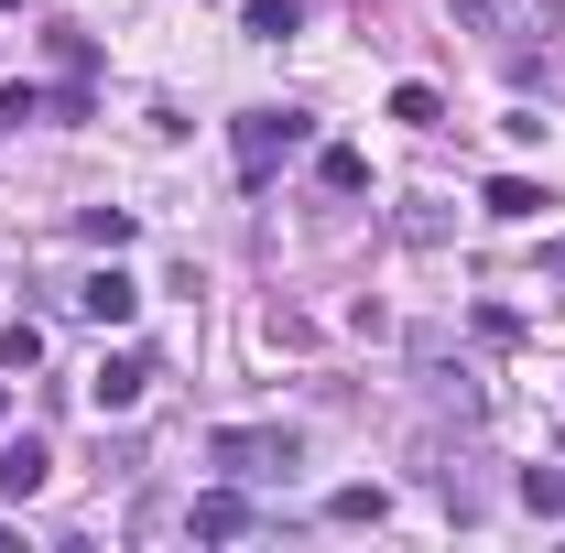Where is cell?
Instances as JSON below:
<instances>
[{
  "label": "cell",
  "mask_w": 565,
  "mask_h": 553,
  "mask_svg": "<svg viewBox=\"0 0 565 553\" xmlns=\"http://www.w3.org/2000/svg\"><path fill=\"white\" fill-rule=\"evenodd\" d=\"M544 272H565V239H544Z\"/></svg>",
  "instance_id": "18"
},
{
  "label": "cell",
  "mask_w": 565,
  "mask_h": 553,
  "mask_svg": "<svg viewBox=\"0 0 565 553\" xmlns=\"http://www.w3.org/2000/svg\"><path fill=\"white\" fill-rule=\"evenodd\" d=\"M392 120H403V131H446V98H435V87H392Z\"/></svg>",
  "instance_id": "12"
},
{
  "label": "cell",
  "mask_w": 565,
  "mask_h": 553,
  "mask_svg": "<svg viewBox=\"0 0 565 553\" xmlns=\"http://www.w3.org/2000/svg\"><path fill=\"white\" fill-rule=\"evenodd\" d=\"M327 521H349V532L370 521V532H381V521H392V488H370V478H359V488H338V499H327Z\"/></svg>",
  "instance_id": "9"
},
{
  "label": "cell",
  "mask_w": 565,
  "mask_h": 553,
  "mask_svg": "<svg viewBox=\"0 0 565 553\" xmlns=\"http://www.w3.org/2000/svg\"><path fill=\"white\" fill-rule=\"evenodd\" d=\"M44 358V326H0V369H33Z\"/></svg>",
  "instance_id": "15"
},
{
  "label": "cell",
  "mask_w": 565,
  "mask_h": 553,
  "mask_svg": "<svg viewBox=\"0 0 565 553\" xmlns=\"http://www.w3.org/2000/svg\"><path fill=\"white\" fill-rule=\"evenodd\" d=\"M479 207H490L500 228H522V217H544V185H533V174H490V196H479Z\"/></svg>",
  "instance_id": "8"
},
{
  "label": "cell",
  "mask_w": 565,
  "mask_h": 553,
  "mask_svg": "<svg viewBox=\"0 0 565 553\" xmlns=\"http://www.w3.org/2000/svg\"><path fill=\"white\" fill-rule=\"evenodd\" d=\"M522 499H533V510H565V478H555V467H533V478H522Z\"/></svg>",
  "instance_id": "17"
},
{
  "label": "cell",
  "mask_w": 565,
  "mask_h": 553,
  "mask_svg": "<svg viewBox=\"0 0 565 553\" xmlns=\"http://www.w3.org/2000/svg\"><path fill=\"white\" fill-rule=\"evenodd\" d=\"M141 391H152V347H120V358L87 369V402H98V413H131Z\"/></svg>",
  "instance_id": "4"
},
{
  "label": "cell",
  "mask_w": 565,
  "mask_h": 553,
  "mask_svg": "<svg viewBox=\"0 0 565 553\" xmlns=\"http://www.w3.org/2000/svg\"><path fill=\"white\" fill-rule=\"evenodd\" d=\"M250 521H262V510H250V499H239V478H228V488H207V499H196V510H185V532H196V543H239V532H250Z\"/></svg>",
  "instance_id": "5"
},
{
  "label": "cell",
  "mask_w": 565,
  "mask_h": 553,
  "mask_svg": "<svg viewBox=\"0 0 565 553\" xmlns=\"http://www.w3.org/2000/svg\"><path fill=\"white\" fill-rule=\"evenodd\" d=\"M316 185H327V196H359V185H370V163H359L349 141H327V152H316Z\"/></svg>",
  "instance_id": "10"
},
{
  "label": "cell",
  "mask_w": 565,
  "mask_h": 553,
  "mask_svg": "<svg viewBox=\"0 0 565 553\" xmlns=\"http://www.w3.org/2000/svg\"><path fill=\"white\" fill-rule=\"evenodd\" d=\"M76 239L87 250H131V207H76Z\"/></svg>",
  "instance_id": "11"
},
{
  "label": "cell",
  "mask_w": 565,
  "mask_h": 553,
  "mask_svg": "<svg viewBox=\"0 0 565 553\" xmlns=\"http://www.w3.org/2000/svg\"><path fill=\"white\" fill-rule=\"evenodd\" d=\"M457 22L490 33L500 55H522V44H544V33L565 22V0H457Z\"/></svg>",
  "instance_id": "3"
},
{
  "label": "cell",
  "mask_w": 565,
  "mask_h": 553,
  "mask_svg": "<svg viewBox=\"0 0 565 553\" xmlns=\"http://www.w3.org/2000/svg\"><path fill=\"white\" fill-rule=\"evenodd\" d=\"M282 33H305V0H250V44H282Z\"/></svg>",
  "instance_id": "13"
},
{
  "label": "cell",
  "mask_w": 565,
  "mask_h": 553,
  "mask_svg": "<svg viewBox=\"0 0 565 553\" xmlns=\"http://www.w3.org/2000/svg\"><path fill=\"white\" fill-rule=\"evenodd\" d=\"M11 120H44V87H0V131Z\"/></svg>",
  "instance_id": "16"
},
{
  "label": "cell",
  "mask_w": 565,
  "mask_h": 553,
  "mask_svg": "<svg viewBox=\"0 0 565 553\" xmlns=\"http://www.w3.org/2000/svg\"><path fill=\"white\" fill-rule=\"evenodd\" d=\"M305 141H316L305 109H239V120H228V163H239V185H273Z\"/></svg>",
  "instance_id": "1"
},
{
  "label": "cell",
  "mask_w": 565,
  "mask_h": 553,
  "mask_svg": "<svg viewBox=\"0 0 565 553\" xmlns=\"http://www.w3.org/2000/svg\"><path fill=\"white\" fill-rule=\"evenodd\" d=\"M0 423H11V391H0Z\"/></svg>",
  "instance_id": "19"
},
{
  "label": "cell",
  "mask_w": 565,
  "mask_h": 553,
  "mask_svg": "<svg viewBox=\"0 0 565 553\" xmlns=\"http://www.w3.org/2000/svg\"><path fill=\"white\" fill-rule=\"evenodd\" d=\"M76 315H98V326H131V315H141V282L120 272V261H109V272H87V282H76Z\"/></svg>",
  "instance_id": "6"
},
{
  "label": "cell",
  "mask_w": 565,
  "mask_h": 553,
  "mask_svg": "<svg viewBox=\"0 0 565 553\" xmlns=\"http://www.w3.org/2000/svg\"><path fill=\"white\" fill-rule=\"evenodd\" d=\"M44 478H55V456H44V434H11V445H0V499H33Z\"/></svg>",
  "instance_id": "7"
},
{
  "label": "cell",
  "mask_w": 565,
  "mask_h": 553,
  "mask_svg": "<svg viewBox=\"0 0 565 553\" xmlns=\"http://www.w3.org/2000/svg\"><path fill=\"white\" fill-rule=\"evenodd\" d=\"M392 228H403V239H414V250H435V239H446V207H424V196H414V207L392 217Z\"/></svg>",
  "instance_id": "14"
},
{
  "label": "cell",
  "mask_w": 565,
  "mask_h": 553,
  "mask_svg": "<svg viewBox=\"0 0 565 553\" xmlns=\"http://www.w3.org/2000/svg\"><path fill=\"white\" fill-rule=\"evenodd\" d=\"M207 456H217V478L262 488V478H282V467L305 456V434H282V423H217V434H207Z\"/></svg>",
  "instance_id": "2"
}]
</instances>
